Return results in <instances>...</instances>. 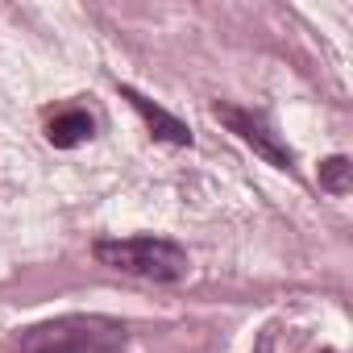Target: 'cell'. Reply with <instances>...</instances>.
<instances>
[{"label":"cell","instance_id":"7a4b0ae2","mask_svg":"<svg viewBox=\"0 0 353 353\" xmlns=\"http://www.w3.org/2000/svg\"><path fill=\"white\" fill-rule=\"evenodd\" d=\"M100 266L137 274V279H154V283H174L188 274V250L179 241L166 237H104L92 245Z\"/></svg>","mask_w":353,"mask_h":353},{"label":"cell","instance_id":"5b68a950","mask_svg":"<svg viewBox=\"0 0 353 353\" xmlns=\"http://www.w3.org/2000/svg\"><path fill=\"white\" fill-rule=\"evenodd\" d=\"M92 117L83 112V108H67V112H54L50 117V125H46V137H50V145H59V150H71V145H79V141H88L92 137Z\"/></svg>","mask_w":353,"mask_h":353},{"label":"cell","instance_id":"6da1fadb","mask_svg":"<svg viewBox=\"0 0 353 353\" xmlns=\"http://www.w3.org/2000/svg\"><path fill=\"white\" fill-rule=\"evenodd\" d=\"M129 328L108 316H54L17 332V353H117Z\"/></svg>","mask_w":353,"mask_h":353},{"label":"cell","instance_id":"277c9868","mask_svg":"<svg viewBox=\"0 0 353 353\" xmlns=\"http://www.w3.org/2000/svg\"><path fill=\"white\" fill-rule=\"evenodd\" d=\"M121 96L141 112V121L150 125V133L154 137H162V141H174V145H192V129L179 121V117H170V112H162L158 104H150L141 92H133V88H121Z\"/></svg>","mask_w":353,"mask_h":353},{"label":"cell","instance_id":"8992f818","mask_svg":"<svg viewBox=\"0 0 353 353\" xmlns=\"http://www.w3.org/2000/svg\"><path fill=\"white\" fill-rule=\"evenodd\" d=\"M349 183H353V166H349V158H345V154H336V158H324V162H320V188H324V192L345 196V192H349Z\"/></svg>","mask_w":353,"mask_h":353},{"label":"cell","instance_id":"3957f363","mask_svg":"<svg viewBox=\"0 0 353 353\" xmlns=\"http://www.w3.org/2000/svg\"><path fill=\"white\" fill-rule=\"evenodd\" d=\"M212 117L221 121V125H229V133H237L258 158H266L270 166H279V170H291L295 166V154L283 145V137L266 125V117L262 112H250V108H237V104H212Z\"/></svg>","mask_w":353,"mask_h":353}]
</instances>
